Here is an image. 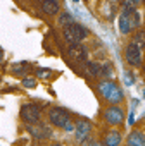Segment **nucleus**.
Returning <instances> with one entry per match:
<instances>
[{"label":"nucleus","instance_id":"a211bd4d","mask_svg":"<svg viewBox=\"0 0 145 146\" xmlns=\"http://www.w3.org/2000/svg\"><path fill=\"white\" fill-rule=\"evenodd\" d=\"M128 16H130V24H131V29L138 28V26H140V14L135 11V12H131V14H128Z\"/></svg>","mask_w":145,"mask_h":146},{"label":"nucleus","instance_id":"ddd939ff","mask_svg":"<svg viewBox=\"0 0 145 146\" xmlns=\"http://www.w3.org/2000/svg\"><path fill=\"white\" fill-rule=\"evenodd\" d=\"M119 31H121L123 35H126V33H130V31H131L130 16H128V14H121V17H119Z\"/></svg>","mask_w":145,"mask_h":146},{"label":"nucleus","instance_id":"39448f33","mask_svg":"<svg viewBox=\"0 0 145 146\" xmlns=\"http://www.w3.org/2000/svg\"><path fill=\"white\" fill-rule=\"evenodd\" d=\"M126 60L130 65L138 67L142 64V48H138L135 43H130L126 46Z\"/></svg>","mask_w":145,"mask_h":146},{"label":"nucleus","instance_id":"bb28decb","mask_svg":"<svg viewBox=\"0 0 145 146\" xmlns=\"http://www.w3.org/2000/svg\"><path fill=\"white\" fill-rule=\"evenodd\" d=\"M75 2H80V0H75Z\"/></svg>","mask_w":145,"mask_h":146},{"label":"nucleus","instance_id":"c85d7f7f","mask_svg":"<svg viewBox=\"0 0 145 146\" xmlns=\"http://www.w3.org/2000/svg\"><path fill=\"white\" fill-rule=\"evenodd\" d=\"M123 2H124V0H123Z\"/></svg>","mask_w":145,"mask_h":146},{"label":"nucleus","instance_id":"0eeeda50","mask_svg":"<svg viewBox=\"0 0 145 146\" xmlns=\"http://www.w3.org/2000/svg\"><path fill=\"white\" fill-rule=\"evenodd\" d=\"M69 55H71V58H75L76 62H87V57H88L87 48H85V46H81L80 43H78V45H71V46H69Z\"/></svg>","mask_w":145,"mask_h":146},{"label":"nucleus","instance_id":"423d86ee","mask_svg":"<svg viewBox=\"0 0 145 146\" xmlns=\"http://www.w3.org/2000/svg\"><path fill=\"white\" fill-rule=\"evenodd\" d=\"M105 120H107L109 124H112V125L121 124V122H123V112H121V108H119V107H111V108H107V110H105Z\"/></svg>","mask_w":145,"mask_h":146},{"label":"nucleus","instance_id":"393cba45","mask_svg":"<svg viewBox=\"0 0 145 146\" xmlns=\"http://www.w3.org/2000/svg\"><path fill=\"white\" fill-rule=\"evenodd\" d=\"M2 57H4V55H2V48H0V60H2Z\"/></svg>","mask_w":145,"mask_h":146},{"label":"nucleus","instance_id":"4be33fe9","mask_svg":"<svg viewBox=\"0 0 145 146\" xmlns=\"http://www.w3.org/2000/svg\"><path fill=\"white\" fill-rule=\"evenodd\" d=\"M38 76L43 78V79H47V78L50 76V70H47V69H40V70H38Z\"/></svg>","mask_w":145,"mask_h":146},{"label":"nucleus","instance_id":"1a4fd4ad","mask_svg":"<svg viewBox=\"0 0 145 146\" xmlns=\"http://www.w3.org/2000/svg\"><path fill=\"white\" fill-rule=\"evenodd\" d=\"M59 2L57 0H43L42 2V11L45 12V14H48V16H55V14H59Z\"/></svg>","mask_w":145,"mask_h":146},{"label":"nucleus","instance_id":"aec40b11","mask_svg":"<svg viewBox=\"0 0 145 146\" xmlns=\"http://www.w3.org/2000/svg\"><path fill=\"white\" fill-rule=\"evenodd\" d=\"M23 69H30L28 62H19L17 65H14V67H12V70H14V72H21Z\"/></svg>","mask_w":145,"mask_h":146},{"label":"nucleus","instance_id":"f8f14e48","mask_svg":"<svg viewBox=\"0 0 145 146\" xmlns=\"http://www.w3.org/2000/svg\"><path fill=\"white\" fill-rule=\"evenodd\" d=\"M30 131H31V134H33L35 137H48V136H50L48 127H45V125H42V124H40V127H38V125L35 127V125L31 124V125H30Z\"/></svg>","mask_w":145,"mask_h":146},{"label":"nucleus","instance_id":"cd10ccee","mask_svg":"<svg viewBox=\"0 0 145 146\" xmlns=\"http://www.w3.org/2000/svg\"><path fill=\"white\" fill-rule=\"evenodd\" d=\"M143 96H145V93H143Z\"/></svg>","mask_w":145,"mask_h":146},{"label":"nucleus","instance_id":"20e7f679","mask_svg":"<svg viewBox=\"0 0 145 146\" xmlns=\"http://www.w3.org/2000/svg\"><path fill=\"white\" fill-rule=\"evenodd\" d=\"M21 119H23L28 125L38 124V120H40V108H38L36 105H33V103L23 105V107H21Z\"/></svg>","mask_w":145,"mask_h":146},{"label":"nucleus","instance_id":"4468645a","mask_svg":"<svg viewBox=\"0 0 145 146\" xmlns=\"http://www.w3.org/2000/svg\"><path fill=\"white\" fill-rule=\"evenodd\" d=\"M142 2V0H124L123 2V14H131L136 11V5Z\"/></svg>","mask_w":145,"mask_h":146},{"label":"nucleus","instance_id":"b1692460","mask_svg":"<svg viewBox=\"0 0 145 146\" xmlns=\"http://www.w3.org/2000/svg\"><path fill=\"white\" fill-rule=\"evenodd\" d=\"M90 146H104V144H100V143H92Z\"/></svg>","mask_w":145,"mask_h":146},{"label":"nucleus","instance_id":"f257e3e1","mask_svg":"<svg viewBox=\"0 0 145 146\" xmlns=\"http://www.w3.org/2000/svg\"><path fill=\"white\" fill-rule=\"evenodd\" d=\"M88 36V31L81 26V24H76V23H72L69 26L64 28V38L69 45H78L81 43V40H85Z\"/></svg>","mask_w":145,"mask_h":146},{"label":"nucleus","instance_id":"dca6fc26","mask_svg":"<svg viewBox=\"0 0 145 146\" xmlns=\"http://www.w3.org/2000/svg\"><path fill=\"white\" fill-rule=\"evenodd\" d=\"M100 76H102V78H111V76H112V65H111L109 62L100 64Z\"/></svg>","mask_w":145,"mask_h":146},{"label":"nucleus","instance_id":"f03ea898","mask_svg":"<svg viewBox=\"0 0 145 146\" xmlns=\"http://www.w3.org/2000/svg\"><path fill=\"white\" fill-rule=\"evenodd\" d=\"M48 117H50V122H52L55 127H62V129H66V131H72V129H75V125L71 124V119H69L67 112H66L64 108H60V107L52 108L50 113H48Z\"/></svg>","mask_w":145,"mask_h":146},{"label":"nucleus","instance_id":"6e6552de","mask_svg":"<svg viewBox=\"0 0 145 146\" xmlns=\"http://www.w3.org/2000/svg\"><path fill=\"white\" fill-rule=\"evenodd\" d=\"M90 131H92V124H90L88 120H80V122H76V125H75L76 137H78V139H81V141L90 134Z\"/></svg>","mask_w":145,"mask_h":146},{"label":"nucleus","instance_id":"9d476101","mask_svg":"<svg viewBox=\"0 0 145 146\" xmlns=\"http://www.w3.org/2000/svg\"><path fill=\"white\" fill-rule=\"evenodd\" d=\"M126 146H145V136L142 132H131L128 136Z\"/></svg>","mask_w":145,"mask_h":146},{"label":"nucleus","instance_id":"5701e85b","mask_svg":"<svg viewBox=\"0 0 145 146\" xmlns=\"http://www.w3.org/2000/svg\"><path fill=\"white\" fill-rule=\"evenodd\" d=\"M133 74H131V72H128V74H126V84H133Z\"/></svg>","mask_w":145,"mask_h":146},{"label":"nucleus","instance_id":"9b49d317","mask_svg":"<svg viewBox=\"0 0 145 146\" xmlns=\"http://www.w3.org/2000/svg\"><path fill=\"white\" fill-rule=\"evenodd\" d=\"M121 143V134L119 131H109L107 136H105V146H119Z\"/></svg>","mask_w":145,"mask_h":146},{"label":"nucleus","instance_id":"f3484780","mask_svg":"<svg viewBox=\"0 0 145 146\" xmlns=\"http://www.w3.org/2000/svg\"><path fill=\"white\" fill-rule=\"evenodd\" d=\"M72 23H75V19H72V16H71V14H67V12H64V14L59 17V24H60V26H64V28H66V26H69V24H72Z\"/></svg>","mask_w":145,"mask_h":146},{"label":"nucleus","instance_id":"7ed1b4c3","mask_svg":"<svg viewBox=\"0 0 145 146\" xmlns=\"http://www.w3.org/2000/svg\"><path fill=\"white\" fill-rule=\"evenodd\" d=\"M99 91L102 93V96L105 100H109L111 103H119L123 100V91L112 83V81H102L99 84Z\"/></svg>","mask_w":145,"mask_h":146},{"label":"nucleus","instance_id":"2eb2a0df","mask_svg":"<svg viewBox=\"0 0 145 146\" xmlns=\"http://www.w3.org/2000/svg\"><path fill=\"white\" fill-rule=\"evenodd\" d=\"M85 67H87V72L90 76H100V64L97 62H85Z\"/></svg>","mask_w":145,"mask_h":146},{"label":"nucleus","instance_id":"6ab92c4d","mask_svg":"<svg viewBox=\"0 0 145 146\" xmlns=\"http://www.w3.org/2000/svg\"><path fill=\"white\" fill-rule=\"evenodd\" d=\"M133 43H135L138 48H145V33H143V31L138 33V35L133 38Z\"/></svg>","mask_w":145,"mask_h":146},{"label":"nucleus","instance_id":"a878e982","mask_svg":"<svg viewBox=\"0 0 145 146\" xmlns=\"http://www.w3.org/2000/svg\"><path fill=\"white\" fill-rule=\"evenodd\" d=\"M54 146H62V144H54Z\"/></svg>","mask_w":145,"mask_h":146},{"label":"nucleus","instance_id":"412c9836","mask_svg":"<svg viewBox=\"0 0 145 146\" xmlns=\"http://www.w3.org/2000/svg\"><path fill=\"white\" fill-rule=\"evenodd\" d=\"M23 86H26V88H35L36 83H35L33 79H30V78H24V79H23Z\"/></svg>","mask_w":145,"mask_h":146}]
</instances>
